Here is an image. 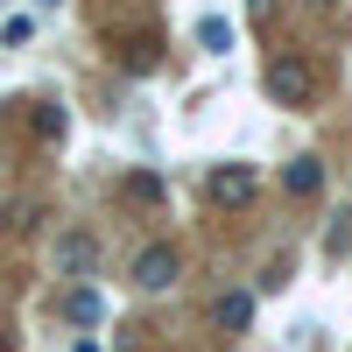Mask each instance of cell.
I'll list each match as a JSON object with an SVG mask.
<instances>
[{
  "mask_svg": "<svg viewBox=\"0 0 352 352\" xmlns=\"http://www.w3.org/2000/svg\"><path fill=\"white\" fill-rule=\"evenodd\" d=\"M261 190V169L254 162H219L204 176V204H219V212H240V204Z\"/></svg>",
  "mask_w": 352,
  "mask_h": 352,
  "instance_id": "obj_1",
  "label": "cell"
},
{
  "mask_svg": "<svg viewBox=\"0 0 352 352\" xmlns=\"http://www.w3.org/2000/svg\"><path fill=\"white\" fill-rule=\"evenodd\" d=\"M261 85H268L275 106H303V99H310V64H303V56H275Z\"/></svg>",
  "mask_w": 352,
  "mask_h": 352,
  "instance_id": "obj_2",
  "label": "cell"
},
{
  "mask_svg": "<svg viewBox=\"0 0 352 352\" xmlns=\"http://www.w3.org/2000/svg\"><path fill=\"white\" fill-rule=\"evenodd\" d=\"M176 275H184V254H176L169 240H155V247L134 254V282H141V289H169Z\"/></svg>",
  "mask_w": 352,
  "mask_h": 352,
  "instance_id": "obj_3",
  "label": "cell"
},
{
  "mask_svg": "<svg viewBox=\"0 0 352 352\" xmlns=\"http://www.w3.org/2000/svg\"><path fill=\"white\" fill-rule=\"evenodd\" d=\"M64 317H71V324H99V317H106V303H99V289H64Z\"/></svg>",
  "mask_w": 352,
  "mask_h": 352,
  "instance_id": "obj_4",
  "label": "cell"
},
{
  "mask_svg": "<svg viewBox=\"0 0 352 352\" xmlns=\"http://www.w3.org/2000/svg\"><path fill=\"white\" fill-rule=\"evenodd\" d=\"M212 324H219V331H247V324H254V303H247V296H219V303H212Z\"/></svg>",
  "mask_w": 352,
  "mask_h": 352,
  "instance_id": "obj_5",
  "label": "cell"
},
{
  "mask_svg": "<svg viewBox=\"0 0 352 352\" xmlns=\"http://www.w3.org/2000/svg\"><path fill=\"white\" fill-rule=\"evenodd\" d=\"M282 184H289V197H317V190H324V169H317V162H289Z\"/></svg>",
  "mask_w": 352,
  "mask_h": 352,
  "instance_id": "obj_6",
  "label": "cell"
},
{
  "mask_svg": "<svg viewBox=\"0 0 352 352\" xmlns=\"http://www.w3.org/2000/svg\"><path fill=\"white\" fill-rule=\"evenodd\" d=\"M56 261H64V268H92V261H99V240H92V232H71V240L56 247Z\"/></svg>",
  "mask_w": 352,
  "mask_h": 352,
  "instance_id": "obj_7",
  "label": "cell"
},
{
  "mask_svg": "<svg viewBox=\"0 0 352 352\" xmlns=\"http://www.w3.org/2000/svg\"><path fill=\"white\" fill-rule=\"evenodd\" d=\"M197 43H204V50H232V28H226L219 14H204V21H197Z\"/></svg>",
  "mask_w": 352,
  "mask_h": 352,
  "instance_id": "obj_8",
  "label": "cell"
},
{
  "mask_svg": "<svg viewBox=\"0 0 352 352\" xmlns=\"http://www.w3.org/2000/svg\"><path fill=\"white\" fill-rule=\"evenodd\" d=\"M36 134H43V141H64V113L43 106V113H36Z\"/></svg>",
  "mask_w": 352,
  "mask_h": 352,
  "instance_id": "obj_9",
  "label": "cell"
},
{
  "mask_svg": "<svg viewBox=\"0 0 352 352\" xmlns=\"http://www.w3.org/2000/svg\"><path fill=\"white\" fill-rule=\"evenodd\" d=\"M28 36H36V21H28V14H14L8 28H0V43H8V50H14V43H28Z\"/></svg>",
  "mask_w": 352,
  "mask_h": 352,
  "instance_id": "obj_10",
  "label": "cell"
}]
</instances>
